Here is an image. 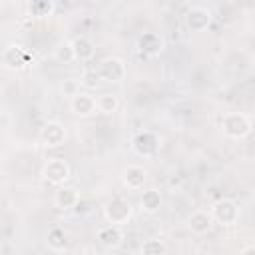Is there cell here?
I'll use <instances>...</instances> for the list:
<instances>
[{
    "label": "cell",
    "instance_id": "15",
    "mask_svg": "<svg viewBox=\"0 0 255 255\" xmlns=\"http://www.w3.org/2000/svg\"><path fill=\"white\" fill-rule=\"evenodd\" d=\"M147 179V171L141 165H128L124 171V183L129 189H141Z\"/></svg>",
    "mask_w": 255,
    "mask_h": 255
},
{
    "label": "cell",
    "instance_id": "4",
    "mask_svg": "<svg viewBox=\"0 0 255 255\" xmlns=\"http://www.w3.org/2000/svg\"><path fill=\"white\" fill-rule=\"evenodd\" d=\"M211 219L221 223V225H233L239 217V209H237V203L231 201V199H219L213 203L211 207Z\"/></svg>",
    "mask_w": 255,
    "mask_h": 255
},
{
    "label": "cell",
    "instance_id": "18",
    "mask_svg": "<svg viewBox=\"0 0 255 255\" xmlns=\"http://www.w3.org/2000/svg\"><path fill=\"white\" fill-rule=\"evenodd\" d=\"M118 106H120L118 96H114V94H110V92L100 94V96L96 98V110L102 112V114H112V112L118 110Z\"/></svg>",
    "mask_w": 255,
    "mask_h": 255
},
{
    "label": "cell",
    "instance_id": "5",
    "mask_svg": "<svg viewBox=\"0 0 255 255\" xmlns=\"http://www.w3.org/2000/svg\"><path fill=\"white\" fill-rule=\"evenodd\" d=\"M133 151L141 157H153L157 151H159V137L153 133V131H139L133 141Z\"/></svg>",
    "mask_w": 255,
    "mask_h": 255
},
{
    "label": "cell",
    "instance_id": "22",
    "mask_svg": "<svg viewBox=\"0 0 255 255\" xmlns=\"http://www.w3.org/2000/svg\"><path fill=\"white\" fill-rule=\"evenodd\" d=\"M52 8H54L52 2H32L30 4V12L34 16H48L52 12Z\"/></svg>",
    "mask_w": 255,
    "mask_h": 255
},
{
    "label": "cell",
    "instance_id": "12",
    "mask_svg": "<svg viewBox=\"0 0 255 255\" xmlns=\"http://www.w3.org/2000/svg\"><path fill=\"white\" fill-rule=\"evenodd\" d=\"M187 225H189V231H191V233L203 235V233H207V231L211 229L213 219H211V215H209L207 211H201V209H199V211H193V213L189 215Z\"/></svg>",
    "mask_w": 255,
    "mask_h": 255
},
{
    "label": "cell",
    "instance_id": "7",
    "mask_svg": "<svg viewBox=\"0 0 255 255\" xmlns=\"http://www.w3.org/2000/svg\"><path fill=\"white\" fill-rule=\"evenodd\" d=\"M185 24L191 32H201L211 24V10L205 6H193L187 16H185Z\"/></svg>",
    "mask_w": 255,
    "mask_h": 255
},
{
    "label": "cell",
    "instance_id": "19",
    "mask_svg": "<svg viewBox=\"0 0 255 255\" xmlns=\"http://www.w3.org/2000/svg\"><path fill=\"white\" fill-rule=\"evenodd\" d=\"M66 245H68V241H66L64 229L62 227H52L48 231V247L54 249V251H64Z\"/></svg>",
    "mask_w": 255,
    "mask_h": 255
},
{
    "label": "cell",
    "instance_id": "6",
    "mask_svg": "<svg viewBox=\"0 0 255 255\" xmlns=\"http://www.w3.org/2000/svg\"><path fill=\"white\" fill-rule=\"evenodd\" d=\"M98 78L106 82H122L126 78V64L120 58H106L98 68Z\"/></svg>",
    "mask_w": 255,
    "mask_h": 255
},
{
    "label": "cell",
    "instance_id": "9",
    "mask_svg": "<svg viewBox=\"0 0 255 255\" xmlns=\"http://www.w3.org/2000/svg\"><path fill=\"white\" fill-rule=\"evenodd\" d=\"M163 38L159 36V34H155V32H145L143 36H139V40H137V48L143 52V54H147V56H157V54H161L163 52Z\"/></svg>",
    "mask_w": 255,
    "mask_h": 255
},
{
    "label": "cell",
    "instance_id": "3",
    "mask_svg": "<svg viewBox=\"0 0 255 255\" xmlns=\"http://www.w3.org/2000/svg\"><path fill=\"white\" fill-rule=\"evenodd\" d=\"M42 177L52 183V185H60L70 177V165L68 161H64L62 157H52L46 161L44 169H42Z\"/></svg>",
    "mask_w": 255,
    "mask_h": 255
},
{
    "label": "cell",
    "instance_id": "13",
    "mask_svg": "<svg viewBox=\"0 0 255 255\" xmlns=\"http://www.w3.org/2000/svg\"><path fill=\"white\" fill-rule=\"evenodd\" d=\"M122 239H124V233H122V227L120 225H106V227H102L98 231V241L104 247H108V249L118 247L122 243Z\"/></svg>",
    "mask_w": 255,
    "mask_h": 255
},
{
    "label": "cell",
    "instance_id": "20",
    "mask_svg": "<svg viewBox=\"0 0 255 255\" xmlns=\"http://www.w3.org/2000/svg\"><path fill=\"white\" fill-rule=\"evenodd\" d=\"M139 253L141 255H163L165 253V245L159 239H147V241H143Z\"/></svg>",
    "mask_w": 255,
    "mask_h": 255
},
{
    "label": "cell",
    "instance_id": "11",
    "mask_svg": "<svg viewBox=\"0 0 255 255\" xmlns=\"http://www.w3.org/2000/svg\"><path fill=\"white\" fill-rule=\"evenodd\" d=\"M70 46H72V52H74V60L88 62V60L94 58L96 48H94V44H92L90 38H86V36H78V38H74V40L70 42Z\"/></svg>",
    "mask_w": 255,
    "mask_h": 255
},
{
    "label": "cell",
    "instance_id": "2",
    "mask_svg": "<svg viewBox=\"0 0 255 255\" xmlns=\"http://www.w3.org/2000/svg\"><path fill=\"white\" fill-rule=\"evenodd\" d=\"M104 213H106V219L110 221V225H124L131 217V203L124 197H116L106 205Z\"/></svg>",
    "mask_w": 255,
    "mask_h": 255
},
{
    "label": "cell",
    "instance_id": "8",
    "mask_svg": "<svg viewBox=\"0 0 255 255\" xmlns=\"http://www.w3.org/2000/svg\"><path fill=\"white\" fill-rule=\"evenodd\" d=\"M40 139L46 147H60L66 139V131L58 122H48L40 131Z\"/></svg>",
    "mask_w": 255,
    "mask_h": 255
},
{
    "label": "cell",
    "instance_id": "17",
    "mask_svg": "<svg viewBox=\"0 0 255 255\" xmlns=\"http://www.w3.org/2000/svg\"><path fill=\"white\" fill-rule=\"evenodd\" d=\"M139 203H141V209L145 213H155L161 207V193L157 189H147V191H143Z\"/></svg>",
    "mask_w": 255,
    "mask_h": 255
},
{
    "label": "cell",
    "instance_id": "21",
    "mask_svg": "<svg viewBox=\"0 0 255 255\" xmlns=\"http://www.w3.org/2000/svg\"><path fill=\"white\" fill-rule=\"evenodd\" d=\"M54 58L62 64H70L74 62V52H72V46L66 42V44H60L56 50H54Z\"/></svg>",
    "mask_w": 255,
    "mask_h": 255
},
{
    "label": "cell",
    "instance_id": "23",
    "mask_svg": "<svg viewBox=\"0 0 255 255\" xmlns=\"http://www.w3.org/2000/svg\"><path fill=\"white\" fill-rule=\"evenodd\" d=\"M239 255H255V247L253 245H247V247H243L241 249V253Z\"/></svg>",
    "mask_w": 255,
    "mask_h": 255
},
{
    "label": "cell",
    "instance_id": "16",
    "mask_svg": "<svg viewBox=\"0 0 255 255\" xmlns=\"http://www.w3.org/2000/svg\"><path fill=\"white\" fill-rule=\"evenodd\" d=\"M26 62H28V54L24 52V48H20V46L6 48V52H4V64H6V68H10V70H22L26 66Z\"/></svg>",
    "mask_w": 255,
    "mask_h": 255
},
{
    "label": "cell",
    "instance_id": "14",
    "mask_svg": "<svg viewBox=\"0 0 255 255\" xmlns=\"http://www.w3.org/2000/svg\"><path fill=\"white\" fill-rule=\"evenodd\" d=\"M54 203L60 209H72V207H76L80 203V195H78V191L74 187H64L62 185L54 193Z\"/></svg>",
    "mask_w": 255,
    "mask_h": 255
},
{
    "label": "cell",
    "instance_id": "1",
    "mask_svg": "<svg viewBox=\"0 0 255 255\" xmlns=\"http://www.w3.org/2000/svg\"><path fill=\"white\" fill-rule=\"evenodd\" d=\"M221 129L231 139H241L251 131V120L241 112H229L221 118Z\"/></svg>",
    "mask_w": 255,
    "mask_h": 255
},
{
    "label": "cell",
    "instance_id": "10",
    "mask_svg": "<svg viewBox=\"0 0 255 255\" xmlns=\"http://www.w3.org/2000/svg\"><path fill=\"white\" fill-rule=\"evenodd\" d=\"M70 108L76 116H90L96 112V98L90 96V94H84V92H78L72 96V102H70Z\"/></svg>",
    "mask_w": 255,
    "mask_h": 255
}]
</instances>
